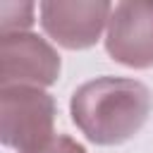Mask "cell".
Returning a JSON list of instances; mask_svg holds the SVG:
<instances>
[{"label": "cell", "instance_id": "1", "mask_svg": "<svg viewBox=\"0 0 153 153\" xmlns=\"http://www.w3.org/2000/svg\"><path fill=\"white\" fill-rule=\"evenodd\" d=\"M153 108L143 81L124 76H96L69 98V115L76 129L96 146H117L141 131Z\"/></svg>", "mask_w": 153, "mask_h": 153}, {"label": "cell", "instance_id": "2", "mask_svg": "<svg viewBox=\"0 0 153 153\" xmlns=\"http://www.w3.org/2000/svg\"><path fill=\"white\" fill-rule=\"evenodd\" d=\"M55 98L43 88H0V141L7 148L19 153L43 148L55 136Z\"/></svg>", "mask_w": 153, "mask_h": 153}, {"label": "cell", "instance_id": "3", "mask_svg": "<svg viewBox=\"0 0 153 153\" xmlns=\"http://www.w3.org/2000/svg\"><path fill=\"white\" fill-rule=\"evenodd\" d=\"M0 88L7 86H53L60 76V55L57 50L31 31L2 33L0 38Z\"/></svg>", "mask_w": 153, "mask_h": 153}, {"label": "cell", "instance_id": "4", "mask_svg": "<svg viewBox=\"0 0 153 153\" xmlns=\"http://www.w3.org/2000/svg\"><path fill=\"white\" fill-rule=\"evenodd\" d=\"M108 0H45L38 5L43 31L67 50H86L98 43L108 26Z\"/></svg>", "mask_w": 153, "mask_h": 153}, {"label": "cell", "instance_id": "5", "mask_svg": "<svg viewBox=\"0 0 153 153\" xmlns=\"http://www.w3.org/2000/svg\"><path fill=\"white\" fill-rule=\"evenodd\" d=\"M108 55L131 69L153 67V2L127 0L117 2L108 19L105 33Z\"/></svg>", "mask_w": 153, "mask_h": 153}, {"label": "cell", "instance_id": "6", "mask_svg": "<svg viewBox=\"0 0 153 153\" xmlns=\"http://www.w3.org/2000/svg\"><path fill=\"white\" fill-rule=\"evenodd\" d=\"M33 2H2L0 5V14H2V33H17V31H26L33 26Z\"/></svg>", "mask_w": 153, "mask_h": 153}, {"label": "cell", "instance_id": "7", "mask_svg": "<svg viewBox=\"0 0 153 153\" xmlns=\"http://www.w3.org/2000/svg\"><path fill=\"white\" fill-rule=\"evenodd\" d=\"M31 153H86V148L79 141H74L72 136H67V134H55L43 148L31 151Z\"/></svg>", "mask_w": 153, "mask_h": 153}]
</instances>
